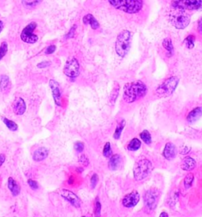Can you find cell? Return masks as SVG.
I'll return each instance as SVG.
<instances>
[{
  "label": "cell",
  "instance_id": "obj_1",
  "mask_svg": "<svg viewBox=\"0 0 202 217\" xmlns=\"http://www.w3.org/2000/svg\"><path fill=\"white\" fill-rule=\"evenodd\" d=\"M148 91V88L143 82L137 81L127 83L123 89L122 98L127 103H133L144 98Z\"/></svg>",
  "mask_w": 202,
  "mask_h": 217
},
{
  "label": "cell",
  "instance_id": "obj_2",
  "mask_svg": "<svg viewBox=\"0 0 202 217\" xmlns=\"http://www.w3.org/2000/svg\"><path fill=\"white\" fill-rule=\"evenodd\" d=\"M108 2L115 9L127 14H137L144 4L143 0H108Z\"/></svg>",
  "mask_w": 202,
  "mask_h": 217
},
{
  "label": "cell",
  "instance_id": "obj_3",
  "mask_svg": "<svg viewBox=\"0 0 202 217\" xmlns=\"http://www.w3.org/2000/svg\"><path fill=\"white\" fill-rule=\"evenodd\" d=\"M131 33L127 29L120 32L115 41V52L120 57H125L129 52L131 44Z\"/></svg>",
  "mask_w": 202,
  "mask_h": 217
},
{
  "label": "cell",
  "instance_id": "obj_4",
  "mask_svg": "<svg viewBox=\"0 0 202 217\" xmlns=\"http://www.w3.org/2000/svg\"><path fill=\"white\" fill-rule=\"evenodd\" d=\"M179 83V78L177 76H171L161 83L155 90V94L159 98H168L171 96L176 90Z\"/></svg>",
  "mask_w": 202,
  "mask_h": 217
},
{
  "label": "cell",
  "instance_id": "obj_5",
  "mask_svg": "<svg viewBox=\"0 0 202 217\" xmlns=\"http://www.w3.org/2000/svg\"><path fill=\"white\" fill-rule=\"evenodd\" d=\"M153 164L149 159H140L135 162L133 169L134 177L135 181H140L149 177L153 171Z\"/></svg>",
  "mask_w": 202,
  "mask_h": 217
},
{
  "label": "cell",
  "instance_id": "obj_6",
  "mask_svg": "<svg viewBox=\"0 0 202 217\" xmlns=\"http://www.w3.org/2000/svg\"><path fill=\"white\" fill-rule=\"evenodd\" d=\"M202 0H172L171 7L177 11H197L201 7Z\"/></svg>",
  "mask_w": 202,
  "mask_h": 217
},
{
  "label": "cell",
  "instance_id": "obj_7",
  "mask_svg": "<svg viewBox=\"0 0 202 217\" xmlns=\"http://www.w3.org/2000/svg\"><path fill=\"white\" fill-rule=\"evenodd\" d=\"M160 192L156 188L148 190L144 194L145 206L149 212H153L157 207Z\"/></svg>",
  "mask_w": 202,
  "mask_h": 217
},
{
  "label": "cell",
  "instance_id": "obj_8",
  "mask_svg": "<svg viewBox=\"0 0 202 217\" xmlns=\"http://www.w3.org/2000/svg\"><path fill=\"white\" fill-rule=\"evenodd\" d=\"M37 27V24L35 22H32L23 29L21 33V39L28 44H34L38 41V36L34 33L35 29Z\"/></svg>",
  "mask_w": 202,
  "mask_h": 217
},
{
  "label": "cell",
  "instance_id": "obj_9",
  "mask_svg": "<svg viewBox=\"0 0 202 217\" xmlns=\"http://www.w3.org/2000/svg\"><path fill=\"white\" fill-rule=\"evenodd\" d=\"M63 72L67 77L76 78L80 74V64L75 57H72L67 61L63 68Z\"/></svg>",
  "mask_w": 202,
  "mask_h": 217
},
{
  "label": "cell",
  "instance_id": "obj_10",
  "mask_svg": "<svg viewBox=\"0 0 202 217\" xmlns=\"http://www.w3.org/2000/svg\"><path fill=\"white\" fill-rule=\"evenodd\" d=\"M180 14L174 15L171 18V22L174 26L178 29H183L189 26L190 22V16L184 13V11H180Z\"/></svg>",
  "mask_w": 202,
  "mask_h": 217
},
{
  "label": "cell",
  "instance_id": "obj_11",
  "mask_svg": "<svg viewBox=\"0 0 202 217\" xmlns=\"http://www.w3.org/2000/svg\"><path fill=\"white\" fill-rule=\"evenodd\" d=\"M59 194L61 195V196H62V198H64L66 200H67L70 205H73V206L75 207V208H77V209H78V208L80 207V205H81L80 200L79 199L78 196H77L75 193H73L72 191L63 189V190H62L59 192Z\"/></svg>",
  "mask_w": 202,
  "mask_h": 217
},
{
  "label": "cell",
  "instance_id": "obj_12",
  "mask_svg": "<svg viewBox=\"0 0 202 217\" xmlns=\"http://www.w3.org/2000/svg\"><path fill=\"white\" fill-rule=\"evenodd\" d=\"M140 201V194L137 191H132L126 195L122 199V204L125 208H134Z\"/></svg>",
  "mask_w": 202,
  "mask_h": 217
},
{
  "label": "cell",
  "instance_id": "obj_13",
  "mask_svg": "<svg viewBox=\"0 0 202 217\" xmlns=\"http://www.w3.org/2000/svg\"><path fill=\"white\" fill-rule=\"evenodd\" d=\"M49 86L52 92L55 105L58 106H62V93L60 89L59 84L55 80H51L49 81Z\"/></svg>",
  "mask_w": 202,
  "mask_h": 217
},
{
  "label": "cell",
  "instance_id": "obj_14",
  "mask_svg": "<svg viewBox=\"0 0 202 217\" xmlns=\"http://www.w3.org/2000/svg\"><path fill=\"white\" fill-rule=\"evenodd\" d=\"M177 155V147L173 143L168 142L165 144L163 152V156L168 161H171L175 159Z\"/></svg>",
  "mask_w": 202,
  "mask_h": 217
},
{
  "label": "cell",
  "instance_id": "obj_15",
  "mask_svg": "<svg viewBox=\"0 0 202 217\" xmlns=\"http://www.w3.org/2000/svg\"><path fill=\"white\" fill-rule=\"evenodd\" d=\"M13 110L16 115L21 116L25 113L26 104L24 99L21 98H17L13 104Z\"/></svg>",
  "mask_w": 202,
  "mask_h": 217
},
{
  "label": "cell",
  "instance_id": "obj_16",
  "mask_svg": "<svg viewBox=\"0 0 202 217\" xmlns=\"http://www.w3.org/2000/svg\"><path fill=\"white\" fill-rule=\"evenodd\" d=\"M202 117V107H196L192 109L186 117L187 122L190 124H194L197 122L200 117Z\"/></svg>",
  "mask_w": 202,
  "mask_h": 217
},
{
  "label": "cell",
  "instance_id": "obj_17",
  "mask_svg": "<svg viewBox=\"0 0 202 217\" xmlns=\"http://www.w3.org/2000/svg\"><path fill=\"white\" fill-rule=\"evenodd\" d=\"M49 151L46 147H39L36 149L33 154V159L35 162H41L47 159L48 156Z\"/></svg>",
  "mask_w": 202,
  "mask_h": 217
},
{
  "label": "cell",
  "instance_id": "obj_18",
  "mask_svg": "<svg viewBox=\"0 0 202 217\" xmlns=\"http://www.w3.org/2000/svg\"><path fill=\"white\" fill-rule=\"evenodd\" d=\"M197 166V162L195 159L191 157H186L184 158L181 163V169L185 171H192Z\"/></svg>",
  "mask_w": 202,
  "mask_h": 217
},
{
  "label": "cell",
  "instance_id": "obj_19",
  "mask_svg": "<svg viewBox=\"0 0 202 217\" xmlns=\"http://www.w3.org/2000/svg\"><path fill=\"white\" fill-rule=\"evenodd\" d=\"M7 186H8V189L10 190V191H11V194L14 196H17L20 194V192H21L20 185H19L13 177H10L8 178Z\"/></svg>",
  "mask_w": 202,
  "mask_h": 217
},
{
  "label": "cell",
  "instance_id": "obj_20",
  "mask_svg": "<svg viewBox=\"0 0 202 217\" xmlns=\"http://www.w3.org/2000/svg\"><path fill=\"white\" fill-rule=\"evenodd\" d=\"M122 161V157L118 154H115V155H112L110 157V160L108 162V167L110 170L112 171H115L118 168L120 163Z\"/></svg>",
  "mask_w": 202,
  "mask_h": 217
},
{
  "label": "cell",
  "instance_id": "obj_21",
  "mask_svg": "<svg viewBox=\"0 0 202 217\" xmlns=\"http://www.w3.org/2000/svg\"><path fill=\"white\" fill-rule=\"evenodd\" d=\"M83 23L85 25H89L91 28L94 30L97 29L99 27V22L94 17V16L91 14H88L83 17Z\"/></svg>",
  "mask_w": 202,
  "mask_h": 217
},
{
  "label": "cell",
  "instance_id": "obj_22",
  "mask_svg": "<svg viewBox=\"0 0 202 217\" xmlns=\"http://www.w3.org/2000/svg\"><path fill=\"white\" fill-rule=\"evenodd\" d=\"M120 90V86L117 82H115L114 83L113 89H112V92H111V95H110V102L112 105H115V102H116L117 98H118V94H119Z\"/></svg>",
  "mask_w": 202,
  "mask_h": 217
},
{
  "label": "cell",
  "instance_id": "obj_23",
  "mask_svg": "<svg viewBox=\"0 0 202 217\" xmlns=\"http://www.w3.org/2000/svg\"><path fill=\"white\" fill-rule=\"evenodd\" d=\"M10 86H11V81L9 77L6 75H2L0 77V90L2 92L6 91L10 88Z\"/></svg>",
  "mask_w": 202,
  "mask_h": 217
},
{
  "label": "cell",
  "instance_id": "obj_24",
  "mask_svg": "<svg viewBox=\"0 0 202 217\" xmlns=\"http://www.w3.org/2000/svg\"><path fill=\"white\" fill-rule=\"evenodd\" d=\"M140 146H141V142L140 141V140H138L137 138H134L129 143L127 149L130 152H136V151L139 150Z\"/></svg>",
  "mask_w": 202,
  "mask_h": 217
},
{
  "label": "cell",
  "instance_id": "obj_25",
  "mask_svg": "<svg viewBox=\"0 0 202 217\" xmlns=\"http://www.w3.org/2000/svg\"><path fill=\"white\" fill-rule=\"evenodd\" d=\"M162 45H163V48H164L165 49H166L167 52H168V56H171L174 52V46H173V44H172V41H171V38L169 37L165 38L164 40L163 41Z\"/></svg>",
  "mask_w": 202,
  "mask_h": 217
},
{
  "label": "cell",
  "instance_id": "obj_26",
  "mask_svg": "<svg viewBox=\"0 0 202 217\" xmlns=\"http://www.w3.org/2000/svg\"><path fill=\"white\" fill-rule=\"evenodd\" d=\"M126 126V121L125 120H122L120 121L116 126V128L115 130V133H114V138L115 140H118L120 137H121V135H122V131H123L124 128Z\"/></svg>",
  "mask_w": 202,
  "mask_h": 217
},
{
  "label": "cell",
  "instance_id": "obj_27",
  "mask_svg": "<svg viewBox=\"0 0 202 217\" xmlns=\"http://www.w3.org/2000/svg\"><path fill=\"white\" fill-rule=\"evenodd\" d=\"M2 121H3L4 124L7 126V128L9 130H11L12 132H16L18 129V125L14 121H11V120L8 119V118H6V117L2 118Z\"/></svg>",
  "mask_w": 202,
  "mask_h": 217
},
{
  "label": "cell",
  "instance_id": "obj_28",
  "mask_svg": "<svg viewBox=\"0 0 202 217\" xmlns=\"http://www.w3.org/2000/svg\"><path fill=\"white\" fill-rule=\"evenodd\" d=\"M42 0H21L23 6L27 9H32L39 5Z\"/></svg>",
  "mask_w": 202,
  "mask_h": 217
},
{
  "label": "cell",
  "instance_id": "obj_29",
  "mask_svg": "<svg viewBox=\"0 0 202 217\" xmlns=\"http://www.w3.org/2000/svg\"><path fill=\"white\" fill-rule=\"evenodd\" d=\"M140 137L145 144L150 145L152 143V136L148 130H144L140 133Z\"/></svg>",
  "mask_w": 202,
  "mask_h": 217
},
{
  "label": "cell",
  "instance_id": "obj_30",
  "mask_svg": "<svg viewBox=\"0 0 202 217\" xmlns=\"http://www.w3.org/2000/svg\"><path fill=\"white\" fill-rule=\"evenodd\" d=\"M194 175L192 173H189L186 175L185 178H184V186L186 189H190L192 186L193 183H194Z\"/></svg>",
  "mask_w": 202,
  "mask_h": 217
},
{
  "label": "cell",
  "instance_id": "obj_31",
  "mask_svg": "<svg viewBox=\"0 0 202 217\" xmlns=\"http://www.w3.org/2000/svg\"><path fill=\"white\" fill-rule=\"evenodd\" d=\"M186 45L189 49H191L194 47V43H195V36L194 35H189L184 41Z\"/></svg>",
  "mask_w": 202,
  "mask_h": 217
},
{
  "label": "cell",
  "instance_id": "obj_32",
  "mask_svg": "<svg viewBox=\"0 0 202 217\" xmlns=\"http://www.w3.org/2000/svg\"><path fill=\"white\" fill-rule=\"evenodd\" d=\"M103 156L106 157V158H110V157L112 155V146H111L110 142H107V143H105L103 149Z\"/></svg>",
  "mask_w": 202,
  "mask_h": 217
},
{
  "label": "cell",
  "instance_id": "obj_33",
  "mask_svg": "<svg viewBox=\"0 0 202 217\" xmlns=\"http://www.w3.org/2000/svg\"><path fill=\"white\" fill-rule=\"evenodd\" d=\"M94 215L95 217L101 216V203L99 200V197H96V201H95Z\"/></svg>",
  "mask_w": 202,
  "mask_h": 217
},
{
  "label": "cell",
  "instance_id": "obj_34",
  "mask_svg": "<svg viewBox=\"0 0 202 217\" xmlns=\"http://www.w3.org/2000/svg\"><path fill=\"white\" fill-rule=\"evenodd\" d=\"M7 51H8V44H7V42H2V44L0 45V60H2L5 56L6 54L7 53Z\"/></svg>",
  "mask_w": 202,
  "mask_h": 217
},
{
  "label": "cell",
  "instance_id": "obj_35",
  "mask_svg": "<svg viewBox=\"0 0 202 217\" xmlns=\"http://www.w3.org/2000/svg\"><path fill=\"white\" fill-rule=\"evenodd\" d=\"M74 149L77 153H81L85 149V144L83 142L77 141L74 143Z\"/></svg>",
  "mask_w": 202,
  "mask_h": 217
},
{
  "label": "cell",
  "instance_id": "obj_36",
  "mask_svg": "<svg viewBox=\"0 0 202 217\" xmlns=\"http://www.w3.org/2000/svg\"><path fill=\"white\" fill-rule=\"evenodd\" d=\"M79 162L84 166H88V165L89 164V159L87 156H86L85 154L80 155V156L79 157Z\"/></svg>",
  "mask_w": 202,
  "mask_h": 217
},
{
  "label": "cell",
  "instance_id": "obj_37",
  "mask_svg": "<svg viewBox=\"0 0 202 217\" xmlns=\"http://www.w3.org/2000/svg\"><path fill=\"white\" fill-rule=\"evenodd\" d=\"M98 181H99V177L96 174H93V176L91 177L90 179V183H91V187L92 189H95L96 188V185H97Z\"/></svg>",
  "mask_w": 202,
  "mask_h": 217
},
{
  "label": "cell",
  "instance_id": "obj_38",
  "mask_svg": "<svg viewBox=\"0 0 202 217\" xmlns=\"http://www.w3.org/2000/svg\"><path fill=\"white\" fill-rule=\"evenodd\" d=\"M28 185L29 186V187L32 189L33 190H37L39 188V184L36 181L33 179H29L28 180Z\"/></svg>",
  "mask_w": 202,
  "mask_h": 217
},
{
  "label": "cell",
  "instance_id": "obj_39",
  "mask_svg": "<svg viewBox=\"0 0 202 217\" xmlns=\"http://www.w3.org/2000/svg\"><path fill=\"white\" fill-rule=\"evenodd\" d=\"M76 29H77V26H76V25H74V26H72V27H71V29H70V31L68 32V33L66 35V37H65L66 39H70V38L74 37V34H75Z\"/></svg>",
  "mask_w": 202,
  "mask_h": 217
},
{
  "label": "cell",
  "instance_id": "obj_40",
  "mask_svg": "<svg viewBox=\"0 0 202 217\" xmlns=\"http://www.w3.org/2000/svg\"><path fill=\"white\" fill-rule=\"evenodd\" d=\"M56 49V46L55 45H50L47 48L46 51H45V54L47 55H49V54H52Z\"/></svg>",
  "mask_w": 202,
  "mask_h": 217
},
{
  "label": "cell",
  "instance_id": "obj_41",
  "mask_svg": "<svg viewBox=\"0 0 202 217\" xmlns=\"http://www.w3.org/2000/svg\"><path fill=\"white\" fill-rule=\"evenodd\" d=\"M50 65H51V62H49V61H44V62H40L39 64H38L37 67H39V68L40 69H43L49 67Z\"/></svg>",
  "mask_w": 202,
  "mask_h": 217
},
{
  "label": "cell",
  "instance_id": "obj_42",
  "mask_svg": "<svg viewBox=\"0 0 202 217\" xmlns=\"http://www.w3.org/2000/svg\"><path fill=\"white\" fill-rule=\"evenodd\" d=\"M197 31L199 33L202 34V17L199 19L198 25H197Z\"/></svg>",
  "mask_w": 202,
  "mask_h": 217
},
{
  "label": "cell",
  "instance_id": "obj_43",
  "mask_svg": "<svg viewBox=\"0 0 202 217\" xmlns=\"http://www.w3.org/2000/svg\"><path fill=\"white\" fill-rule=\"evenodd\" d=\"M6 161V155L4 154H0V167L2 166V164Z\"/></svg>",
  "mask_w": 202,
  "mask_h": 217
},
{
  "label": "cell",
  "instance_id": "obj_44",
  "mask_svg": "<svg viewBox=\"0 0 202 217\" xmlns=\"http://www.w3.org/2000/svg\"><path fill=\"white\" fill-rule=\"evenodd\" d=\"M190 147H184L183 149H182V151L181 152V153L182 154V155H187V154L190 152Z\"/></svg>",
  "mask_w": 202,
  "mask_h": 217
},
{
  "label": "cell",
  "instance_id": "obj_45",
  "mask_svg": "<svg viewBox=\"0 0 202 217\" xmlns=\"http://www.w3.org/2000/svg\"><path fill=\"white\" fill-rule=\"evenodd\" d=\"M159 217H170L169 215H168V212H162L160 214H159Z\"/></svg>",
  "mask_w": 202,
  "mask_h": 217
},
{
  "label": "cell",
  "instance_id": "obj_46",
  "mask_svg": "<svg viewBox=\"0 0 202 217\" xmlns=\"http://www.w3.org/2000/svg\"><path fill=\"white\" fill-rule=\"evenodd\" d=\"M74 177H72V176H71V177H70L68 181H67V182H68V184L69 185H73V183H74Z\"/></svg>",
  "mask_w": 202,
  "mask_h": 217
},
{
  "label": "cell",
  "instance_id": "obj_47",
  "mask_svg": "<svg viewBox=\"0 0 202 217\" xmlns=\"http://www.w3.org/2000/svg\"><path fill=\"white\" fill-rule=\"evenodd\" d=\"M2 29H3V23L2 21H0V33L2 30Z\"/></svg>",
  "mask_w": 202,
  "mask_h": 217
},
{
  "label": "cell",
  "instance_id": "obj_48",
  "mask_svg": "<svg viewBox=\"0 0 202 217\" xmlns=\"http://www.w3.org/2000/svg\"><path fill=\"white\" fill-rule=\"evenodd\" d=\"M77 171L78 173H81L83 171V168H81V167H80V168H77Z\"/></svg>",
  "mask_w": 202,
  "mask_h": 217
},
{
  "label": "cell",
  "instance_id": "obj_49",
  "mask_svg": "<svg viewBox=\"0 0 202 217\" xmlns=\"http://www.w3.org/2000/svg\"><path fill=\"white\" fill-rule=\"evenodd\" d=\"M200 11H202V3H201V7H200Z\"/></svg>",
  "mask_w": 202,
  "mask_h": 217
}]
</instances>
